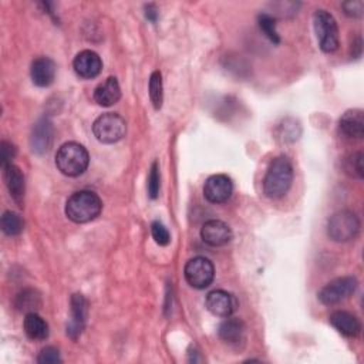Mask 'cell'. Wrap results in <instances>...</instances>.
I'll return each mask as SVG.
<instances>
[{
  "label": "cell",
  "instance_id": "1",
  "mask_svg": "<svg viewBox=\"0 0 364 364\" xmlns=\"http://www.w3.org/2000/svg\"><path fill=\"white\" fill-rule=\"evenodd\" d=\"M293 182V166L287 156L280 155L274 158L264 175L263 179V192L270 199L283 198Z\"/></svg>",
  "mask_w": 364,
  "mask_h": 364
},
{
  "label": "cell",
  "instance_id": "2",
  "mask_svg": "<svg viewBox=\"0 0 364 364\" xmlns=\"http://www.w3.org/2000/svg\"><path fill=\"white\" fill-rule=\"evenodd\" d=\"M102 209L100 196L92 191L74 192L65 202V215L75 223H85L95 219Z\"/></svg>",
  "mask_w": 364,
  "mask_h": 364
},
{
  "label": "cell",
  "instance_id": "3",
  "mask_svg": "<svg viewBox=\"0 0 364 364\" xmlns=\"http://www.w3.org/2000/svg\"><path fill=\"white\" fill-rule=\"evenodd\" d=\"M90 164L88 151L78 142L63 144L55 154V166L65 176L82 175Z\"/></svg>",
  "mask_w": 364,
  "mask_h": 364
},
{
  "label": "cell",
  "instance_id": "4",
  "mask_svg": "<svg viewBox=\"0 0 364 364\" xmlns=\"http://www.w3.org/2000/svg\"><path fill=\"white\" fill-rule=\"evenodd\" d=\"M360 232L358 216L348 209L333 213L327 220V235L334 242H350Z\"/></svg>",
  "mask_w": 364,
  "mask_h": 364
},
{
  "label": "cell",
  "instance_id": "5",
  "mask_svg": "<svg viewBox=\"0 0 364 364\" xmlns=\"http://www.w3.org/2000/svg\"><path fill=\"white\" fill-rule=\"evenodd\" d=\"M313 26L321 51L334 53L340 44L338 27L334 17L326 10H317L313 16Z\"/></svg>",
  "mask_w": 364,
  "mask_h": 364
},
{
  "label": "cell",
  "instance_id": "6",
  "mask_svg": "<svg viewBox=\"0 0 364 364\" xmlns=\"http://www.w3.org/2000/svg\"><path fill=\"white\" fill-rule=\"evenodd\" d=\"M94 136L102 144H115L125 136V119L115 112L101 114L92 124Z\"/></svg>",
  "mask_w": 364,
  "mask_h": 364
},
{
  "label": "cell",
  "instance_id": "7",
  "mask_svg": "<svg viewBox=\"0 0 364 364\" xmlns=\"http://www.w3.org/2000/svg\"><path fill=\"white\" fill-rule=\"evenodd\" d=\"M357 286L358 282L353 276L337 277L320 289V291L317 293V299L326 306L337 304L354 294Z\"/></svg>",
  "mask_w": 364,
  "mask_h": 364
},
{
  "label": "cell",
  "instance_id": "8",
  "mask_svg": "<svg viewBox=\"0 0 364 364\" xmlns=\"http://www.w3.org/2000/svg\"><path fill=\"white\" fill-rule=\"evenodd\" d=\"M183 274L193 289H206L213 282L215 267L209 259L196 256L186 262Z\"/></svg>",
  "mask_w": 364,
  "mask_h": 364
},
{
  "label": "cell",
  "instance_id": "9",
  "mask_svg": "<svg viewBox=\"0 0 364 364\" xmlns=\"http://www.w3.org/2000/svg\"><path fill=\"white\" fill-rule=\"evenodd\" d=\"M70 304H71V318L67 323L65 333L71 340L75 341L84 331L87 313H88V303L82 294L75 293L71 296Z\"/></svg>",
  "mask_w": 364,
  "mask_h": 364
},
{
  "label": "cell",
  "instance_id": "10",
  "mask_svg": "<svg viewBox=\"0 0 364 364\" xmlns=\"http://www.w3.org/2000/svg\"><path fill=\"white\" fill-rule=\"evenodd\" d=\"M53 138H54V127L51 119L47 117L40 118L31 129V135H30L31 151L37 155H44L46 152H48L53 144Z\"/></svg>",
  "mask_w": 364,
  "mask_h": 364
},
{
  "label": "cell",
  "instance_id": "11",
  "mask_svg": "<svg viewBox=\"0 0 364 364\" xmlns=\"http://www.w3.org/2000/svg\"><path fill=\"white\" fill-rule=\"evenodd\" d=\"M233 192V183L229 176L223 173L212 175L203 185V195L212 203L226 202Z\"/></svg>",
  "mask_w": 364,
  "mask_h": 364
},
{
  "label": "cell",
  "instance_id": "12",
  "mask_svg": "<svg viewBox=\"0 0 364 364\" xmlns=\"http://www.w3.org/2000/svg\"><path fill=\"white\" fill-rule=\"evenodd\" d=\"M205 306L216 317H229L235 311L237 301L232 293L219 289L208 293Z\"/></svg>",
  "mask_w": 364,
  "mask_h": 364
},
{
  "label": "cell",
  "instance_id": "13",
  "mask_svg": "<svg viewBox=\"0 0 364 364\" xmlns=\"http://www.w3.org/2000/svg\"><path fill=\"white\" fill-rule=\"evenodd\" d=\"M73 68L81 78H95L102 68L101 57L92 50L80 51L73 60Z\"/></svg>",
  "mask_w": 364,
  "mask_h": 364
},
{
  "label": "cell",
  "instance_id": "14",
  "mask_svg": "<svg viewBox=\"0 0 364 364\" xmlns=\"http://www.w3.org/2000/svg\"><path fill=\"white\" fill-rule=\"evenodd\" d=\"M340 134L350 139H361L364 136V112L358 108L347 109L338 119Z\"/></svg>",
  "mask_w": 364,
  "mask_h": 364
},
{
  "label": "cell",
  "instance_id": "15",
  "mask_svg": "<svg viewBox=\"0 0 364 364\" xmlns=\"http://www.w3.org/2000/svg\"><path fill=\"white\" fill-rule=\"evenodd\" d=\"M200 237L210 246H223L232 239L230 228L218 219H210L203 223L200 229Z\"/></svg>",
  "mask_w": 364,
  "mask_h": 364
},
{
  "label": "cell",
  "instance_id": "16",
  "mask_svg": "<svg viewBox=\"0 0 364 364\" xmlns=\"http://www.w3.org/2000/svg\"><path fill=\"white\" fill-rule=\"evenodd\" d=\"M3 176H4L6 186L10 192V196L18 206H23L26 182H24V175L21 169L13 164L7 165L6 168H3Z\"/></svg>",
  "mask_w": 364,
  "mask_h": 364
},
{
  "label": "cell",
  "instance_id": "17",
  "mask_svg": "<svg viewBox=\"0 0 364 364\" xmlns=\"http://www.w3.org/2000/svg\"><path fill=\"white\" fill-rule=\"evenodd\" d=\"M218 334L222 341L229 346H239L245 341L246 327L240 318L236 317H225V320L218 327Z\"/></svg>",
  "mask_w": 364,
  "mask_h": 364
},
{
  "label": "cell",
  "instance_id": "18",
  "mask_svg": "<svg viewBox=\"0 0 364 364\" xmlns=\"http://www.w3.org/2000/svg\"><path fill=\"white\" fill-rule=\"evenodd\" d=\"M55 63L48 57H38L31 63L30 75L37 87H48L55 78Z\"/></svg>",
  "mask_w": 364,
  "mask_h": 364
},
{
  "label": "cell",
  "instance_id": "19",
  "mask_svg": "<svg viewBox=\"0 0 364 364\" xmlns=\"http://www.w3.org/2000/svg\"><path fill=\"white\" fill-rule=\"evenodd\" d=\"M330 324L346 337H355L361 331L360 320L344 310H337L330 314Z\"/></svg>",
  "mask_w": 364,
  "mask_h": 364
},
{
  "label": "cell",
  "instance_id": "20",
  "mask_svg": "<svg viewBox=\"0 0 364 364\" xmlns=\"http://www.w3.org/2000/svg\"><path fill=\"white\" fill-rule=\"evenodd\" d=\"M121 98V88L115 77H108L94 90V101L101 107H111Z\"/></svg>",
  "mask_w": 364,
  "mask_h": 364
},
{
  "label": "cell",
  "instance_id": "21",
  "mask_svg": "<svg viewBox=\"0 0 364 364\" xmlns=\"http://www.w3.org/2000/svg\"><path fill=\"white\" fill-rule=\"evenodd\" d=\"M23 328L27 337L34 341H41L48 337V324L41 316L37 314V311L26 314Z\"/></svg>",
  "mask_w": 364,
  "mask_h": 364
},
{
  "label": "cell",
  "instance_id": "22",
  "mask_svg": "<svg viewBox=\"0 0 364 364\" xmlns=\"http://www.w3.org/2000/svg\"><path fill=\"white\" fill-rule=\"evenodd\" d=\"M14 306L18 311H24L26 314L37 311L41 307V296L34 289H24L16 296Z\"/></svg>",
  "mask_w": 364,
  "mask_h": 364
},
{
  "label": "cell",
  "instance_id": "23",
  "mask_svg": "<svg viewBox=\"0 0 364 364\" xmlns=\"http://www.w3.org/2000/svg\"><path fill=\"white\" fill-rule=\"evenodd\" d=\"M1 230L7 235V236H17L23 232L24 229V222L21 219V216L13 210H6L1 215Z\"/></svg>",
  "mask_w": 364,
  "mask_h": 364
},
{
  "label": "cell",
  "instance_id": "24",
  "mask_svg": "<svg viewBox=\"0 0 364 364\" xmlns=\"http://www.w3.org/2000/svg\"><path fill=\"white\" fill-rule=\"evenodd\" d=\"M149 98L155 109H159L162 107L164 88H162V75L159 71H154L149 77Z\"/></svg>",
  "mask_w": 364,
  "mask_h": 364
},
{
  "label": "cell",
  "instance_id": "25",
  "mask_svg": "<svg viewBox=\"0 0 364 364\" xmlns=\"http://www.w3.org/2000/svg\"><path fill=\"white\" fill-rule=\"evenodd\" d=\"M257 21H259V27L260 30L264 33V36L274 44H279L280 43V37L276 31V20L267 14V13H262L259 14L257 17Z\"/></svg>",
  "mask_w": 364,
  "mask_h": 364
},
{
  "label": "cell",
  "instance_id": "26",
  "mask_svg": "<svg viewBox=\"0 0 364 364\" xmlns=\"http://www.w3.org/2000/svg\"><path fill=\"white\" fill-rule=\"evenodd\" d=\"M159 165L158 162H154L151 165L149 169V175H148V195L151 199H156L158 193H159Z\"/></svg>",
  "mask_w": 364,
  "mask_h": 364
},
{
  "label": "cell",
  "instance_id": "27",
  "mask_svg": "<svg viewBox=\"0 0 364 364\" xmlns=\"http://www.w3.org/2000/svg\"><path fill=\"white\" fill-rule=\"evenodd\" d=\"M151 235H152L154 240L158 245H161V246H166L171 242V235H169L168 229L159 220L152 222V225H151Z\"/></svg>",
  "mask_w": 364,
  "mask_h": 364
},
{
  "label": "cell",
  "instance_id": "28",
  "mask_svg": "<svg viewBox=\"0 0 364 364\" xmlns=\"http://www.w3.org/2000/svg\"><path fill=\"white\" fill-rule=\"evenodd\" d=\"M61 361L63 360H61L60 351L53 346H47V347L41 348V351L38 353V357H37L38 364H60Z\"/></svg>",
  "mask_w": 364,
  "mask_h": 364
},
{
  "label": "cell",
  "instance_id": "29",
  "mask_svg": "<svg viewBox=\"0 0 364 364\" xmlns=\"http://www.w3.org/2000/svg\"><path fill=\"white\" fill-rule=\"evenodd\" d=\"M346 171L348 173H355L360 179L364 178V171H363V152H355L348 156L346 161Z\"/></svg>",
  "mask_w": 364,
  "mask_h": 364
},
{
  "label": "cell",
  "instance_id": "30",
  "mask_svg": "<svg viewBox=\"0 0 364 364\" xmlns=\"http://www.w3.org/2000/svg\"><path fill=\"white\" fill-rule=\"evenodd\" d=\"M16 146L9 141H1L0 144V164L1 168H6L7 165H11V159L16 156Z\"/></svg>",
  "mask_w": 364,
  "mask_h": 364
},
{
  "label": "cell",
  "instance_id": "31",
  "mask_svg": "<svg viewBox=\"0 0 364 364\" xmlns=\"http://www.w3.org/2000/svg\"><path fill=\"white\" fill-rule=\"evenodd\" d=\"M343 10H344V14L348 16V17H353V18H357V17H361L363 13H364V3L361 0H350V1H344L341 4Z\"/></svg>",
  "mask_w": 364,
  "mask_h": 364
},
{
  "label": "cell",
  "instance_id": "32",
  "mask_svg": "<svg viewBox=\"0 0 364 364\" xmlns=\"http://www.w3.org/2000/svg\"><path fill=\"white\" fill-rule=\"evenodd\" d=\"M145 17L149 20V21H152V23H155L156 21V18H158V9H156V6L155 4H146L145 6Z\"/></svg>",
  "mask_w": 364,
  "mask_h": 364
},
{
  "label": "cell",
  "instance_id": "33",
  "mask_svg": "<svg viewBox=\"0 0 364 364\" xmlns=\"http://www.w3.org/2000/svg\"><path fill=\"white\" fill-rule=\"evenodd\" d=\"M283 125H284V127H282V128H286V131H283V135H284V139H286V135L289 134V131H290V129H289V124H287V121H284V124H283ZM291 128H293V131H294V132L290 135V138H291V141H294V139H297L296 128H299V125H296V124H294Z\"/></svg>",
  "mask_w": 364,
  "mask_h": 364
}]
</instances>
